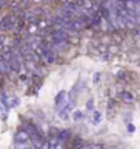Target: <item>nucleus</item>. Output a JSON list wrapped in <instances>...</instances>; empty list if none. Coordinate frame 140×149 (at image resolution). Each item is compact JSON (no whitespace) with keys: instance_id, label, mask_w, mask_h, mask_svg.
Wrapping results in <instances>:
<instances>
[{"instance_id":"obj_1","label":"nucleus","mask_w":140,"mask_h":149,"mask_svg":"<svg viewBox=\"0 0 140 149\" xmlns=\"http://www.w3.org/2000/svg\"><path fill=\"white\" fill-rule=\"evenodd\" d=\"M15 24H16L15 17L7 15L1 19V22H0V29H3V31H11V29H14Z\"/></svg>"},{"instance_id":"obj_2","label":"nucleus","mask_w":140,"mask_h":149,"mask_svg":"<svg viewBox=\"0 0 140 149\" xmlns=\"http://www.w3.org/2000/svg\"><path fill=\"white\" fill-rule=\"evenodd\" d=\"M29 138H30V135H29L27 131H25V130H19V131L15 134L14 141H15L19 146H23V144H26L27 141H29Z\"/></svg>"},{"instance_id":"obj_3","label":"nucleus","mask_w":140,"mask_h":149,"mask_svg":"<svg viewBox=\"0 0 140 149\" xmlns=\"http://www.w3.org/2000/svg\"><path fill=\"white\" fill-rule=\"evenodd\" d=\"M66 102H67V94H66V91H59L56 98H55V104L58 107H63Z\"/></svg>"},{"instance_id":"obj_4","label":"nucleus","mask_w":140,"mask_h":149,"mask_svg":"<svg viewBox=\"0 0 140 149\" xmlns=\"http://www.w3.org/2000/svg\"><path fill=\"white\" fill-rule=\"evenodd\" d=\"M10 65H11V69L15 70V72H19V70H21V68H22L21 61H19V58H18L16 55H12V57H11Z\"/></svg>"},{"instance_id":"obj_5","label":"nucleus","mask_w":140,"mask_h":149,"mask_svg":"<svg viewBox=\"0 0 140 149\" xmlns=\"http://www.w3.org/2000/svg\"><path fill=\"white\" fill-rule=\"evenodd\" d=\"M117 97H118L119 100L125 101V102H133V100H135L133 94L129 93V91H121V93H118V95Z\"/></svg>"},{"instance_id":"obj_6","label":"nucleus","mask_w":140,"mask_h":149,"mask_svg":"<svg viewBox=\"0 0 140 149\" xmlns=\"http://www.w3.org/2000/svg\"><path fill=\"white\" fill-rule=\"evenodd\" d=\"M84 26H85V22L81 21V19H73L71 24H70V28H71V29H74V32L75 31H81V29H84Z\"/></svg>"},{"instance_id":"obj_7","label":"nucleus","mask_w":140,"mask_h":149,"mask_svg":"<svg viewBox=\"0 0 140 149\" xmlns=\"http://www.w3.org/2000/svg\"><path fill=\"white\" fill-rule=\"evenodd\" d=\"M70 131L69 130H60L59 133H58V139H59L60 142H65V141H67V139L70 138Z\"/></svg>"},{"instance_id":"obj_8","label":"nucleus","mask_w":140,"mask_h":149,"mask_svg":"<svg viewBox=\"0 0 140 149\" xmlns=\"http://www.w3.org/2000/svg\"><path fill=\"white\" fill-rule=\"evenodd\" d=\"M100 120H102V113L100 112H95L93 113V124H99L100 123Z\"/></svg>"},{"instance_id":"obj_9","label":"nucleus","mask_w":140,"mask_h":149,"mask_svg":"<svg viewBox=\"0 0 140 149\" xmlns=\"http://www.w3.org/2000/svg\"><path fill=\"white\" fill-rule=\"evenodd\" d=\"M66 42L71 43V44H78V43H80V37H78V36H75V37H73V36H67Z\"/></svg>"},{"instance_id":"obj_10","label":"nucleus","mask_w":140,"mask_h":149,"mask_svg":"<svg viewBox=\"0 0 140 149\" xmlns=\"http://www.w3.org/2000/svg\"><path fill=\"white\" fill-rule=\"evenodd\" d=\"M82 117H84V115H82L80 111H74V113H73V120L78 122V120H81Z\"/></svg>"},{"instance_id":"obj_11","label":"nucleus","mask_w":140,"mask_h":149,"mask_svg":"<svg viewBox=\"0 0 140 149\" xmlns=\"http://www.w3.org/2000/svg\"><path fill=\"white\" fill-rule=\"evenodd\" d=\"M114 107H115V104H114V101L113 100H110V101H108V112H110V116H113L114 115Z\"/></svg>"},{"instance_id":"obj_12","label":"nucleus","mask_w":140,"mask_h":149,"mask_svg":"<svg viewBox=\"0 0 140 149\" xmlns=\"http://www.w3.org/2000/svg\"><path fill=\"white\" fill-rule=\"evenodd\" d=\"M86 109H88V111H92V109H93V100H88V102H86Z\"/></svg>"},{"instance_id":"obj_13","label":"nucleus","mask_w":140,"mask_h":149,"mask_svg":"<svg viewBox=\"0 0 140 149\" xmlns=\"http://www.w3.org/2000/svg\"><path fill=\"white\" fill-rule=\"evenodd\" d=\"M99 79H100V73H99V72H96V73H93L92 81H93V83H97V81H99Z\"/></svg>"},{"instance_id":"obj_14","label":"nucleus","mask_w":140,"mask_h":149,"mask_svg":"<svg viewBox=\"0 0 140 149\" xmlns=\"http://www.w3.org/2000/svg\"><path fill=\"white\" fill-rule=\"evenodd\" d=\"M59 117L60 119H67V109H65L63 112H59Z\"/></svg>"},{"instance_id":"obj_15","label":"nucleus","mask_w":140,"mask_h":149,"mask_svg":"<svg viewBox=\"0 0 140 149\" xmlns=\"http://www.w3.org/2000/svg\"><path fill=\"white\" fill-rule=\"evenodd\" d=\"M1 102H3V104L5 105V108H10V105H8V102H7V97H5L4 94L1 95Z\"/></svg>"},{"instance_id":"obj_16","label":"nucleus","mask_w":140,"mask_h":149,"mask_svg":"<svg viewBox=\"0 0 140 149\" xmlns=\"http://www.w3.org/2000/svg\"><path fill=\"white\" fill-rule=\"evenodd\" d=\"M80 142H81V139L78 138V137H77V138H75L74 141H73V146H82V145H81Z\"/></svg>"},{"instance_id":"obj_17","label":"nucleus","mask_w":140,"mask_h":149,"mask_svg":"<svg viewBox=\"0 0 140 149\" xmlns=\"http://www.w3.org/2000/svg\"><path fill=\"white\" fill-rule=\"evenodd\" d=\"M135 126H133V124H132V123H129V124H128V131H129V133H135Z\"/></svg>"},{"instance_id":"obj_18","label":"nucleus","mask_w":140,"mask_h":149,"mask_svg":"<svg viewBox=\"0 0 140 149\" xmlns=\"http://www.w3.org/2000/svg\"><path fill=\"white\" fill-rule=\"evenodd\" d=\"M11 105H12V107H16V105H19V100H16V98H14V100L11 101Z\"/></svg>"},{"instance_id":"obj_19","label":"nucleus","mask_w":140,"mask_h":149,"mask_svg":"<svg viewBox=\"0 0 140 149\" xmlns=\"http://www.w3.org/2000/svg\"><path fill=\"white\" fill-rule=\"evenodd\" d=\"M124 74H125V72H122V70H119V72H117V77H124Z\"/></svg>"},{"instance_id":"obj_20","label":"nucleus","mask_w":140,"mask_h":149,"mask_svg":"<svg viewBox=\"0 0 140 149\" xmlns=\"http://www.w3.org/2000/svg\"><path fill=\"white\" fill-rule=\"evenodd\" d=\"M3 42H4V36H0V48L3 46Z\"/></svg>"},{"instance_id":"obj_21","label":"nucleus","mask_w":140,"mask_h":149,"mask_svg":"<svg viewBox=\"0 0 140 149\" xmlns=\"http://www.w3.org/2000/svg\"><path fill=\"white\" fill-rule=\"evenodd\" d=\"M1 61H4V55H1V54H0V62H1Z\"/></svg>"},{"instance_id":"obj_22","label":"nucleus","mask_w":140,"mask_h":149,"mask_svg":"<svg viewBox=\"0 0 140 149\" xmlns=\"http://www.w3.org/2000/svg\"><path fill=\"white\" fill-rule=\"evenodd\" d=\"M0 111H3V108H1V107H0Z\"/></svg>"}]
</instances>
